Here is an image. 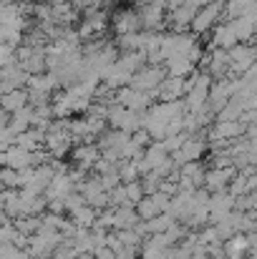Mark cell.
Wrapping results in <instances>:
<instances>
[{"mask_svg":"<svg viewBox=\"0 0 257 259\" xmlns=\"http://www.w3.org/2000/svg\"><path fill=\"white\" fill-rule=\"evenodd\" d=\"M167 78V71L152 66V68H139L136 76H131V88L136 91H144V93H152V91H159L162 81Z\"/></svg>","mask_w":257,"mask_h":259,"instance_id":"cell-1","label":"cell"},{"mask_svg":"<svg viewBox=\"0 0 257 259\" xmlns=\"http://www.w3.org/2000/svg\"><path fill=\"white\" fill-rule=\"evenodd\" d=\"M222 10H225V3L222 0H214V3L199 8L197 15H194V20H192V30L194 33H207L209 28H214V23L222 15Z\"/></svg>","mask_w":257,"mask_h":259,"instance_id":"cell-2","label":"cell"},{"mask_svg":"<svg viewBox=\"0 0 257 259\" xmlns=\"http://www.w3.org/2000/svg\"><path fill=\"white\" fill-rule=\"evenodd\" d=\"M116 101H119V106H124L129 111H144L152 106V96L144 91H136V88H119Z\"/></svg>","mask_w":257,"mask_h":259,"instance_id":"cell-3","label":"cell"},{"mask_svg":"<svg viewBox=\"0 0 257 259\" xmlns=\"http://www.w3.org/2000/svg\"><path fill=\"white\" fill-rule=\"evenodd\" d=\"M114 30H116V35L119 38H124V35H136L139 33V28H141V20H139V13L136 10H119L116 15H114Z\"/></svg>","mask_w":257,"mask_h":259,"instance_id":"cell-4","label":"cell"},{"mask_svg":"<svg viewBox=\"0 0 257 259\" xmlns=\"http://www.w3.org/2000/svg\"><path fill=\"white\" fill-rule=\"evenodd\" d=\"M108 123L114 126V128H119V131H136L139 126H141V118L134 113V111H129V108H124V106H116V108H111L108 111Z\"/></svg>","mask_w":257,"mask_h":259,"instance_id":"cell-5","label":"cell"},{"mask_svg":"<svg viewBox=\"0 0 257 259\" xmlns=\"http://www.w3.org/2000/svg\"><path fill=\"white\" fill-rule=\"evenodd\" d=\"M237 199L230 194V191H222V194H212L209 196V222H222L227 214H232Z\"/></svg>","mask_w":257,"mask_h":259,"instance_id":"cell-6","label":"cell"},{"mask_svg":"<svg viewBox=\"0 0 257 259\" xmlns=\"http://www.w3.org/2000/svg\"><path fill=\"white\" fill-rule=\"evenodd\" d=\"M232 179H235V169L232 166H227V169H209L204 174V191L222 194V191H227Z\"/></svg>","mask_w":257,"mask_h":259,"instance_id":"cell-7","label":"cell"},{"mask_svg":"<svg viewBox=\"0 0 257 259\" xmlns=\"http://www.w3.org/2000/svg\"><path fill=\"white\" fill-rule=\"evenodd\" d=\"M237 33L232 28V23H222V25H214L212 30V51H230L232 46H237Z\"/></svg>","mask_w":257,"mask_h":259,"instance_id":"cell-8","label":"cell"},{"mask_svg":"<svg viewBox=\"0 0 257 259\" xmlns=\"http://www.w3.org/2000/svg\"><path fill=\"white\" fill-rule=\"evenodd\" d=\"M245 131H247L245 121H217V123H214V128H212V134H209V139L237 141V139H242V136H245Z\"/></svg>","mask_w":257,"mask_h":259,"instance_id":"cell-9","label":"cell"},{"mask_svg":"<svg viewBox=\"0 0 257 259\" xmlns=\"http://www.w3.org/2000/svg\"><path fill=\"white\" fill-rule=\"evenodd\" d=\"M136 222H139V214H136L129 204H124V206H119L116 211H111V227L119 229V232H124V229H134Z\"/></svg>","mask_w":257,"mask_h":259,"instance_id":"cell-10","label":"cell"},{"mask_svg":"<svg viewBox=\"0 0 257 259\" xmlns=\"http://www.w3.org/2000/svg\"><path fill=\"white\" fill-rule=\"evenodd\" d=\"M159 96L164 103H171V101H179L181 96H187V81L184 78H164L162 86H159Z\"/></svg>","mask_w":257,"mask_h":259,"instance_id":"cell-11","label":"cell"},{"mask_svg":"<svg viewBox=\"0 0 257 259\" xmlns=\"http://www.w3.org/2000/svg\"><path fill=\"white\" fill-rule=\"evenodd\" d=\"M230 23H232V28H235L240 43H250L257 35V25H255L252 13H250V15H242V18H237V20H230Z\"/></svg>","mask_w":257,"mask_h":259,"instance_id":"cell-12","label":"cell"},{"mask_svg":"<svg viewBox=\"0 0 257 259\" xmlns=\"http://www.w3.org/2000/svg\"><path fill=\"white\" fill-rule=\"evenodd\" d=\"M28 93L23 91V88H18V91H10V93H5V96H0V106H3V111L5 113H18L20 108H25L28 106Z\"/></svg>","mask_w":257,"mask_h":259,"instance_id":"cell-13","label":"cell"},{"mask_svg":"<svg viewBox=\"0 0 257 259\" xmlns=\"http://www.w3.org/2000/svg\"><path fill=\"white\" fill-rule=\"evenodd\" d=\"M194 73V63L187 61V58H169L167 61V76L169 78H189Z\"/></svg>","mask_w":257,"mask_h":259,"instance_id":"cell-14","label":"cell"},{"mask_svg":"<svg viewBox=\"0 0 257 259\" xmlns=\"http://www.w3.org/2000/svg\"><path fill=\"white\" fill-rule=\"evenodd\" d=\"M41 141H46V136H43V131L41 128H33V131H23V134H18V139H15V146H20V149H25V151H35L38 149V144Z\"/></svg>","mask_w":257,"mask_h":259,"instance_id":"cell-15","label":"cell"},{"mask_svg":"<svg viewBox=\"0 0 257 259\" xmlns=\"http://www.w3.org/2000/svg\"><path fill=\"white\" fill-rule=\"evenodd\" d=\"M71 217H74V224L76 227H81V229H86V227H91L93 224V209L88 206V204H81V206H76V209H71Z\"/></svg>","mask_w":257,"mask_h":259,"instance_id":"cell-16","label":"cell"},{"mask_svg":"<svg viewBox=\"0 0 257 259\" xmlns=\"http://www.w3.org/2000/svg\"><path fill=\"white\" fill-rule=\"evenodd\" d=\"M74 156H76V161H79L81 169H88V166L96 164V159H98V149H96V146H79Z\"/></svg>","mask_w":257,"mask_h":259,"instance_id":"cell-17","label":"cell"},{"mask_svg":"<svg viewBox=\"0 0 257 259\" xmlns=\"http://www.w3.org/2000/svg\"><path fill=\"white\" fill-rule=\"evenodd\" d=\"M116 171H119V179H121L124 184H134V181L139 179V166H136V161H121Z\"/></svg>","mask_w":257,"mask_h":259,"instance_id":"cell-18","label":"cell"},{"mask_svg":"<svg viewBox=\"0 0 257 259\" xmlns=\"http://www.w3.org/2000/svg\"><path fill=\"white\" fill-rule=\"evenodd\" d=\"M15 229H18L23 237H25V234H33V237H35V234H38V229H41V222H38L35 217H20Z\"/></svg>","mask_w":257,"mask_h":259,"instance_id":"cell-19","label":"cell"},{"mask_svg":"<svg viewBox=\"0 0 257 259\" xmlns=\"http://www.w3.org/2000/svg\"><path fill=\"white\" fill-rule=\"evenodd\" d=\"M252 211H257V194H252Z\"/></svg>","mask_w":257,"mask_h":259,"instance_id":"cell-20","label":"cell"}]
</instances>
